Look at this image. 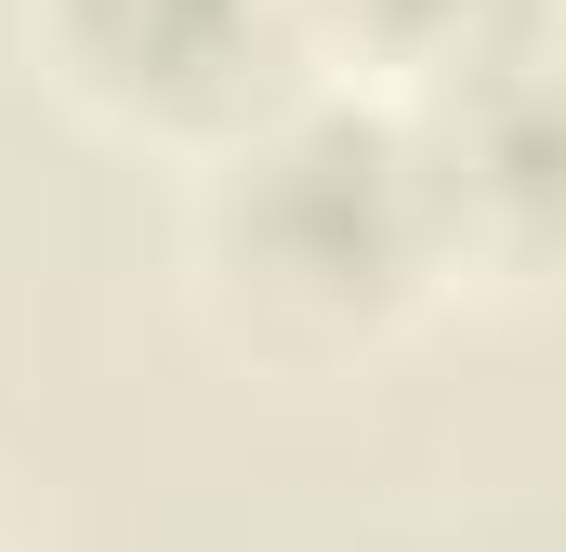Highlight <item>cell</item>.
I'll use <instances>...</instances> for the list:
<instances>
[{
    "label": "cell",
    "mask_w": 566,
    "mask_h": 552,
    "mask_svg": "<svg viewBox=\"0 0 566 552\" xmlns=\"http://www.w3.org/2000/svg\"><path fill=\"white\" fill-rule=\"evenodd\" d=\"M53 53L133 119H224L264 93L277 0H53Z\"/></svg>",
    "instance_id": "obj_2"
},
{
    "label": "cell",
    "mask_w": 566,
    "mask_h": 552,
    "mask_svg": "<svg viewBox=\"0 0 566 552\" xmlns=\"http://www.w3.org/2000/svg\"><path fill=\"white\" fill-rule=\"evenodd\" d=\"M329 26H356V40H382V53H422V66H501V53H527L514 26H527V0H316Z\"/></svg>",
    "instance_id": "obj_3"
},
{
    "label": "cell",
    "mask_w": 566,
    "mask_h": 552,
    "mask_svg": "<svg viewBox=\"0 0 566 552\" xmlns=\"http://www.w3.org/2000/svg\"><path fill=\"white\" fill-rule=\"evenodd\" d=\"M211 251H224V276L264 316H303V329L396 316L409 276L434 264L422 145L396 132V119H356V106H290L277 132L238 145L224 211H211Z\"/></svg>",
    "instance_id": "obj_1"
}]
</instances>
